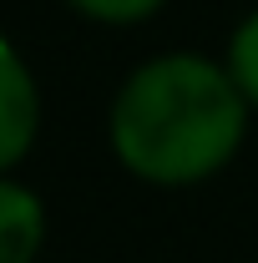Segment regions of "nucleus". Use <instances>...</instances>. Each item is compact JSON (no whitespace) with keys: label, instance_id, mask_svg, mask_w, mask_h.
<instances>
[{"label":"nucleus","instance_id":"f257e3e1","mask_svg":"<svg viewBox=\"0 0 258 263\" xmlns=\"http://www.w3.org/2000/svg\"><path fill=\"white\" fill-rule=\"evenodd\" d=\"M248 132V97L233 71L193 51L152 56L122 81L106 137L117 162L142 182L188 187L233 162Z\"/></svg>","mask_w":258,"mask_h":263},{"label":"nucleus","instance_id":"f03ea898","mask_svg":"<svg viewBox=\"0 0 258 263\" xmlns=\"http://www.w3.org/2000/svg\"><path fill=\"white\" fill-rule=\"evenodd\" d=\"M0 61H5V142H0V167L10 172L35 142V127H41V91H35V81H31V71H26V61H21L15 46H5Z\"/></svg>","mask_w":258,"mask_h":263},{"label":"nucleus","instance_id":"7ed1b4c3","mask_svg":"<svg viewBox=\"0 0 258 263\" xmlns=\"http://www.w3.org/2000/svg\"><path fill=\"white\" fill-rule=\"evenodd\" d=\"M41 243H46L41 197L15 177H0V263H31Z\"/></svg>","mask_w":258,"mask_h":263},{"label":"nucleus","instance_id":"20e7f679","mask_svg":"<svg viewBox=\"0 0 258 263\" xmlns=\"http://www.w3.org/2000/svg\"><path fill=\"white\" fill-rule=\"evenodd\" d=\"M223 66L233 71V81H238V91L248 97V106H258V10L243 15V26L233 31Z\"/></svg>","mask_w":258,"mask_h":263},{"label":"nucleus","instance_id":"39448f33","mask_svg":"<svg viewBox=\"0 0 258 263\" xmlns=\"http://www.w3.org/2000/svg\"><path fill=\"white\" fill-rule=\"evenodd\" d=\"M66 5L86 21H101V26H137V21L157 15L167 0H66Z\"/></svg>","mask_w":258,"mask_h":263}]
</instances>
